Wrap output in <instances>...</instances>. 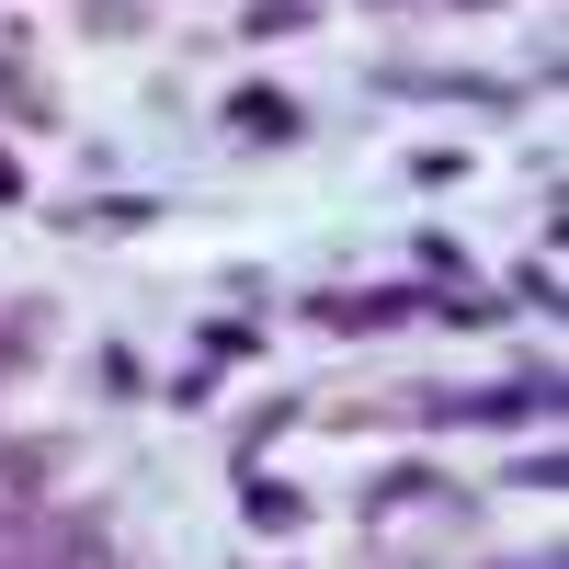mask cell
Wrapping results in <instances>:
<instances>
[{"label": "cell", "instance_id": "1", "mask_svg": "<svg viewBox=\"0 0 569 569\" xmlns=\"http://www.w3.org/2000/svg\"><path fill=\"white\" fill-rule=\"evenodd\" d=\"M228 126H240V137H262V149H284V137H297V103H284V91H228Z\"/></svg>", "mask_w": 569, "mask_h": 569}, {"label": "cell", "instance_id": "2", "mask_svg": "<svg viewBox=\"0 0 569 569\" xmlns=\"http://www.w3.org/2000/svg\"><path fill=\"white\" fill-rule=\"evenodd\" d=\"M399 308H410V297H399V284H376V297H319L308 319H319V330H388Z\"/></svg>", "mask_w": 569, "mask_h": 569}, {"label": "cell", "instance_id": "3", "mask_svg": "<svg viewBox=\"0 0 569 569\" xmlns=\"http://www.w3.org/2000/svg\"><path fill=\"white\" fill-rule=\"evenodd\" d=\"M46 467H58V445H12V456H0V512H23L46 490Z\"/></svg>", "mask_w": 569, "mask_h": 569}, {"label": "cell", "instance_id": "4", "mask_svg": "<svg viewBox=\"0 0 569 569\" xmlns=\"http://www.w3.org/2000/svg\"><path fill=\"white\" fill-rule=\"evenodd\" d=\"M240 512H251L262 536H297V525H308V501H297V490H262V479L240 490Z\"/></svg>", "mask_w": 569, "mask_h": 569}, {"label": "cell", "instance_id": "5", "mask_svg": "<svg viewBox=\"0 0 569 569\" xmlns=\"http://www.w3.org/2000/svg\"><path fill=\"white\" fill-rule=\"evenodd\" d=\"M0 206H23V160H0Z\"/></svg>", "mask_w": 569, "mask_h": 569}, {"label": "cell", "instance_id": "6", "mask_svg": "<svg viewBox=\"0 0 569 569\" xmlns=\"http://www.w3.org/2000/svg\"><path fill=\"white\" fill-rule=\"evenodd\" d=\"M12 353H23V330H12V342H0V365H12Z\"/></svg>", "mask_w": 569, "mask_h": 569}]
</instances>
